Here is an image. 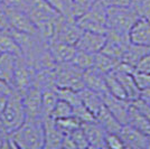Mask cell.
<instances>
[{
    "label": "cell",
    "mask_w": 150,
    "mask_h": 149,
    "mask_svg": "<svg viewBox=\"0 0 150 149\" xmlns=\"http://www.w3.org/2000/svg\"><path fill=\"white\" fill-rule=\"evenodd\" d=\"M83 72V70L75 66L71 62L58 63L54 66L55 87L80 91L84 87Z\"/></svg>",
    "instance_id": "cell-4"
},
{
    "label": "cell",
    "mask_w": 150,
    "mask_h": 149,
    "mask_svg": "<svg viewBox=\"0 0 150 149\" xmlns=\"http://www.w3.org/2000/svg\"><path fill=\"white\" fill-rule=\"evenodd\" d=\"M149 50H150V47H148V46L138 45V44H134V43H132V42H130V44L128 45V47L125 48V53H123V55H122L121 61L127 63V64H129V65H131L132 67L136 68L138 63L141 61V58H142Z\"/></svg>",
    "instance_id": "cell-22"
},
{
    "label": "cell",
    "mask_w": 150,
    "mask_h": 149,
    "mask_svg": "<svg viewBox=\"0 0 150 149\" xmlns=\"http://www.w3.org/2000/svg\"><path fill=\"white\" fill-rule=\"evenodd\" d=\"M43 124H44V148H62L64 133L57 127L56 121L50 117H47V118H43Z\"/></svg>",
    "instance_id": "cell-14"
},
{
    "label": "cell",
    "mask_w": 150,
    "mask_h": 149,
    "mask_svg": "<svg viewBox=\"0 0 150 149\" xmlns=\"http://www.w3.org/2000/svg\"><path fill=\"white\" fill-rule=\"evenodd\" d=\"M55 120V119H54ZM56 121L57 127L61 129L64 135H67V133H71L72 131H74L75 129L80 128L81 127V122L75 118L74 116H71V117H66V118L63 119H57L55 120Z\"/></svg>",
    "instance_id": "cell-32"
},
{
    "label": "cell",
    "mask_w": 150,
    "mask_h": 149,
    "mask_svg": "<svg viewBox=\"0 0 150 149\" xmlns=\"http://www.w3.org/2000/svg\"><path fill=\"white\" fill-rule=\"evenodd\" d=\"M125 124H129L133 127L134 129L139 130L144 135L150 137V121L144 117L141 112H139L132 104L129 110V116H128V121Z\"/></svg>",
    "instance_id": "cell-24"
},
{
    "label": "cell",
    "mask_w": 150,
    "mask_h": 149,
    "mask_svg": "<svg viewBox=\"0 0 150 149\" xmlns=\"http://www.w3.org/2000/svg\"><path fill=\"white\" fill-rule=\"evenodd\" d=\"M119 136L125 148L147 149L150 148V137L134 129L129 124H123L119 131Z\"/></svg>",
    "instance_id": "cell-9"
},
{
    "label": "cell",
    "mask_w": 150,
    "mask_h": 149,
    "mask_svg": "<svg viewBox=\"0 0 150 149\" xmlns=\"http://www.w3.org/2000/svg\"><path fill=\"white\" fill-rule=\"evenodd\" d=\"M35 72L36 71L30 63L27 62L23 56H18L16 58L11 87L19 93L24 94L34 84Z\"/></svg>",
    "instance_id": "cell-6"
},
{
    "label": "cell",
    "mask_w": 150,
    "mask_h": 149,
    "mask_svg": "<svg viewBox=\"0 0 150 149\" xmlns=\"http://www.w3.org/2000/svg\"><path fill=\"white\" fill-rule=\"evenodd\" d=\"M11 91H13V87H10V84H8L7 82L0 80V93L9 94Z\"/></svg>",
    "instance_id": "cell-43"
},
{
    "label": "cell",
    "mask_w": 150,
    "mask_h": 149,
    "mask_svg": "<svg viewBox=\"0 0 150 149\" xmlns=\"http://www.w3.org/2000/svg\"><path fill=\"white\" fill-rule=\"evenodd\" d=\"M56 92L58 95V99L66 101L72 106H75L82 103L79 91H75L72 89H65V87H56Z\"/></svg>",
    "instance_id": "cell-30"
},
{
    "label": "cell",
    "mask_w": 150,
    "mask_h": 149,
    "mask_svg": "<svg viewBox=\"0 0 150 149\" xmlns=\"http://www.w3.org/2000/svg\"><path fill=\"white\" fill-rule=\"evenodd\" d=\"M98 1L100 0H72V15L74 19L83 15Z\"/></svg>",
    "instance_id": "cell-33"
},
{
    "label": "cell",
    "mask_w": 150,
    "mask_h": 149,
    "mask_svg": "<svg viewBox=\"0 0 150 149\" xmlns=\"http://www.w3.org/2000/svg\"><path fill=\"white\" fill-rule=\"evenodd\" d=\"M102 99H103V104L115 118L118 119L120 123L122 126L127 123L129 110L131 106V101L115 98V96L111 95L109 92L102 94Z\"/></svg>",
    "instance_id": "cell-11"
},
{
    "label": "cell",
    "mask_w": 150,
    "mask_h": 149,
    "mask_svg": "<svg viewBox=\"0 0 150 149\" xmlns=\"http://www.w3.org/2000/svg\"><path fill=\"white\" fill-rule=\"evenodd\" d=\"M77 25L82 28V31H94L105 34L108 26H106V7L98 1L88 10L75 19Z\"/></svg>",
    "instance_id": "cell-5"
},
{
    "label": "cell",
    "mask_w": 150,
    "mask_h": 149,
    "mask_svg": "<svg viewBox=\"0 0 150 149\" xmlns=\"http://www.w3.org/2000/svg\"><path fill=\"white\" fill-rule=\"evenodd\" d=\"M106 40L105 34L94 33V31H83L77 42L75 43V47L79 50H84L88 53H99L102 50Z\"/></svg>",
    "instance_id": "cell-13"
},
{
    "label": "cell",
    "mask_w": 150,
    "mask_h": 149,
    "mask_svg": "<svg viewBox=\"0 0 150 149\" xmlns=\"http://www.w3.org/2000/svg\"><path fill=\"white\" fill-rule=\"evenodd\" d=\"M83 82L84 87H88L101 95L108 92L105 82V74L100 72L98 68L91 67L83 72Z\"/></svg>",
    "instance_id": "cell-17"
},
{
    "label": "cell",
    "mask_w": 150,
    "mask_h": 149,
    "mask_svg": "<svg viewBox=\"0 0 150 149\" xmlns=\"http://www.w3.org/2000/svg\"><path fill=\"white\" fill-rule=\"evenodd\" d=\"M48 50L55 63L58 64L71 62L76 52V47L74 45L63 43L59 40H52L48 43Z\"/></svg>",
    "instance_id": "cell-18"
},
{
    "label": "cell",
    "mask_w": 150,
    "mask_h": 149,
    "mask_svg": "<svg viewBox=\"0 0 150 149\" xmlns=\"http://www.w3.org/2000/svg\"><path fill=\"white\" fill-rule=\"evenodd\" d=\"M67 135L72 138V140L75 143V147L76 148H90L86 136H85L84 131L82 129V127L75 129L74 131H72L71 133H67Z\"/></svg>",
    "instance_id": "cell-35"
},
{
    "label": "cell",
    "mask_w": 150,
    "mask_h": 149,
    "mask_svg": "<svg viewBox=\"0 0 150 149\" xmlns=\"http://www.w3.org/2000/svg\"><path fill=\"white\" fill-rule=\"evenodd\" d=\"M95 121L109 133H119L122 124L118 121V119L113 116L103 104L100 111L95 114Z\"/></svg>",
    "instance_id": "cell-20"
},
{
    "label": "cell",
    "mask_w": 150,
    "mask_h": 149,
    "mask_svg": "<svg viewBox=\"0 0 150 149\" xmlns=\"http://www.w3.org/2000/svg\"><path fill=\"white\" fill-rule=\"evenodd\" d=\"M81 127L84 131V133H85V136H86L90 148H106V131L95 120L82 123Z\"/></svg>",
    "instance_id": "cell-15"
},
{
    "label": "cell",
    "mask_w": 150,
    "mask_h": 149,
    "mask_svg": "<svg viewBox=\"0 0 150 149\" xmlns=\"http://www.w3.org/2000/svg\"><path fill=\"white\" fill-rule=\"evenodd\" d=\"M132 7L139 17H150V0H133Z\"/></svg>",
    "instance_id": "cell-37"
},
{
    "label": "cell",
    "mask_w": 150,
    "mask_h": 149,
    "mask_svg": "<svg viewBox=\"0 0 150 149\" xmlns=\"http://www.w3.org/2000/svg\"><path fill=\"white\" fill-rule=\"evenodd\" d=\"M106 8H120V7H130L133 0H100Z\"/></svg>",
    "instance_id": "cell-39"
},
{
    "label": "cell",
    "mask_w": 150,
    "mask_h": 149,
    "mask_svg": "<svg viewBox=\"0 0 150 149\" xmlns=\"http://www.w3.org/2000/svg\"><path fill=\"white\" fill-rule=\"evenodd\" d=\"M18 56L11 54H0V80L7 82L8 84L13 83V71L16 65V58Z\"/></svg>",
    "instance_id": "cell-25"
},
{
    "label": "cell",
    "mask_w": 150,
    "mask_h": 149,
    "mask_svg": "<svg viewBox=\"0 0 150 149\" xmlns=\"http://www.w3.org/2000/svg\"><path fill=\"white\" fill-rule=\"evenodd\" d=\"M119 62L120 61H118V60H114L112 57L105 55L104 53L99 52V53H95V55H94L93 67L98 68L100 72L106 74V73L112 72L115 68V66L119 64Z\"/></svg>",
    "instance_id": "cell-27"
},
{
    "label": "cell",
    "mask_w": 150,
    "mask_h": 149,
    "mask_svg": "<svg viewBox=\"0 0 150 149\" xmlns=\"http://www.w3.org/2000/svg\"><path fill=\"white\" fill-rule=\"evenodd\" d=\"M133 77H134V81L137 83L138 87L140 89V91L150 89V73L134 71L133 72Z\"/></svg>",
    "instance_id": "cell-36"
},
{
    "label": "cell",
    "mask_w": 150,
    "mask_h": 149,
    "mask_svg": "<svg viewBox=\"0 0 150 149\" xmlns=\"http://www.w3.org/2000/svg\"><path fill=\"white\" fill-rule=\"evenodd\" d=\"M8 95H9V94H7V93H0V116H1V113L4 111L5 106H6Z\"/></svg>",
    "instance_id": "cell-45"
},
{
    "label": "cell",
    "mask_w": 150,
    "mask_h": 149,
    "mask_svg": "<svg viewBox=\"0 0 150 149\" xmlns=\"http://www.w3.org/2000/svg\"><path fill=\"white\" fill-rule=\"evenodd\" d=\"M82 28L77 25L73 18H66L61 16L56 20L55 25V36L53 40H59L63 43L74 45L82 34Z\"/></svg>",
    "instance_id": "cell-8"
},
{
    "label": "cell",
    "mask_w": 150,
    "mask_h": 149,
    "mask_svg": "<svg viewBox=\"0 0 150 149\" xmlns=\"http://www.w3.org/2000/svg\"><path fill=\"white\" fill-rule=\"evenodd\" d=\"M139 99L142 100L144 103H147L148 106H150V89L141 91V93H140V98H139Z\"/></svg>",
    "instance_id": "cell-44"
},
{
    "label": "cell",
    "mask_w": 150,
    "mask_h": 149,
    "mask_svg": "<svg viewBox=\"0 0 150 149\" xmlns=\"http://www.w3.org/2000/svg\"><path fill=\"white\" fill-rule=\"evenodd\" d=\"M105 147L106 148L121 149V148H125V145L122 143L119 133H109V132H106Z\"/></svg>",
    "instance_id": "cell-38"
},
{
    "label": "cell",
    "mask_w": 150,
    "mask_h": 149,
    "mask_svg": "<svg viewBox=\"0 0 150 149\" xmlns=\"http://www.w3.org/2000/svg\"><path fill=\"white\" fill-rule=\"evenodd\" d=\"M42 149L44 148V124L43 119L28 118L16 130L8 133L6 148Z\"/></svg>",
    "instance_id": "cell-1"
},
{
    "label": "cell",
    "mask_w": 150,
    "mask_h": 149,
    "mask_svg": "<svg viewBox=\"0 0 150 149\" xmlns=\"http://www.w3.org/2000/svg\"><path fill=\"white\" fill-rule=\"evenodd\" d=\"M105 82H106L108 92L111 94V95L115 96V98H119V99L128 100L127 94H125V90H123V87L121 85V83H120L118 77L113 74L112 72L105 74Z\"/></svg>",
    "instance_id": "cell-28"
},
{
    "label": "cell",
    "mask_w": 150,
    "mask_h": 149,
    "mask_svg": "<svg viewBox=\"0 0 150 149\" xmlns=\"http://www.w3.org/2000/svg\"><path fill=\"white\" fill-rule=\"evenodd\" d=\"M67 1H69V2H71V4H72V0H67Z\"/></svg>",
    "instance_id": "cell-46"
},
{
    "label": "cell",
    "mask_w": 150,
    "mask_h": 149,
    "mask_svg": "<svg viewBox=\"0 0 150 149\" xmlns=\"http://www.w3.org/2000/svg\"><path fill=\"white\" fill-rule=\"evenodd\" d=\"M58 101L56 87H50L42 90V116L43 118L50 117L52 111Z\"/></svg>",
    "instance_id": "cell-26"
},
{
    "label": "cell",
    "mask_w": 150,
    "mask_h": 149,
    "mask_svg": "<svg viewBox=\"0 0 150 149\" xmlns=\"http://www.w3.org/2000/svg\"><path fill=\"white\" fill-rule=\"evenodd\" d=\"M7 13H8L10 29L18 31V33L38 35L36 26L33 23L29 15L26 13L25 10H21V9H7Z\"/></svg>",
    "instance_id": "cell-10"
},
{
    "label": "cell",
    "mask_w": 150,
    "mask_h": 149,
    "mask_svg": "<svg viewBox=\"0 0 150 149\" xmlns=\"http://www.w3.org/2000/svg\"><path fill=\"white\" fill-rule=\"evenodd\" d=\"M71 116H73V106H71L69 103H67L66 101L58 99L56 106L54 108V110L52 111L50 118L57 120V119L71 117Z\"/></svg>",
    "instance_id": "cell-31"
},
{
    "label": "cell",
    "mask_w": 150,
    "mask_h": 149,
    "mask_svg": "<svg viewBox=\"0 0 150 149\" xmlns=\"http://www.w3.org/2000/svg\"><path fill=\"white\" fill-rule=\"evenodd\" d=\"M23 103L25 108L26 117L40 118L42 116V89L33 84L25 93L23 94Z\"/></svg>",
    "instance_id": "cell-12"
},
{
    "label": "cell",
    "mask_w": 150,
    "mask_h": 149,
    "mask_svg": "<svg viewBox=\"0 0 150 149\" xmlns=\"http://www.w3.org/2000/svg\"><path fill=\"white\" fill-rule=\"evenodd\" d=\"M139 18V15L132 6L106 8V31L129 35L132 26Z\"/></svg>",
    "instance_id": "cell-3"
},
{
    "label": "cell",
    "mask_w": 150,
    "mask_h": 149,
    "mask_svg": "<svg viewBox=\"0 0 150 149\" xmlns=\"http://www.w3.org/2000/svg\"><path fill=\"white\" fill-rule=\"evenodd\" d=\"M94 55L95 54L93 53H88L84 50H76L71 63L74 64L75 66H77L79 68L85 71V70L94 66Z\"/></svg>",
    "instance_id": "cell-29"
},
{
    "label": "cell",
    "mask_w": 150,
    "mask_h": 149,
    "mask_svg": "<svg viewBox=\"0 0 150 149\" xmlns=\"http://www.w3.org/2000/svg\"><path fill=\"white\" fill-rule=\"evenodd\" d=\"M26 13L29 15L36 27L48 21H54L62 16L46 0H27Z\"/></svg>",
    "instance_id": "cell-7"
},
{
    "label": "cell",
    "mask_w": 150,
    "mask_h": 149,
    "mask_svg": "<svg viewBox=\"0 0 150 149\" xmlns=\"http://www.w3.org/2000/svg\"><path fill=\"white\" fill-rule=\"evenodd\" d=\"M0 54L21 56V50L10 29L0 31Z\"/></svg>",
    "instance_id": "cell-23"
},
{
    "label": "cell",
    "mask_w": 150,
    "mask_h": 149,
    "mask_svg": "<svg viewBox=\"0 0 150 149\" xmlns=\"http://www.w3.org/2000/svg\"><path fill=\"white\" fill-rule=\"evenodd\" d=\"M134 71L150 73V50L141 58V61L138 63L136 68H134Z\"/></svg>",
    "instance_id": "cell-41"
},
{
    "label": "cell",
    "mask_w": 150,
    "mask_h": 149,
    "mask_svg": "<svg viewBox=\"0 0 150 149\" xmlns=\"http://www.w3.org/2000/svg\"><path fill=\"white\" fill-rule=\"evenodd\" d=\"M112 73L120 81L121 85L125 90L127 98L129 101H134L140 98V89L138 87L137 83L134 81L133 77V73H129V72H125V71H120V70H114Z\"/></svg>",
    "instance_id": "cell-19"
},
{
    "label": "cell",
    "mask_w": 150,
    "mask_h": 149,
    "mask_svg": "<svg viewBox=\"0 0 150 149\" xmlns=\"http://www.w3.org/2000/svg\"><path fill=\"white\" fill-rule=\"evenodd\" d=\"M131 102L138 111L141 112L144 117L150 121V106H148L147 103H144V101H142V100H140V99L131 101Z\"/></svg>",
    "instance_id": "cell-40"
},
{
    "label": "cell",
    "mask_w": 150,
    "mask_h": 149,
    "mask_svg": "<svg viewBox=\"0 0 150 149\" xmlns=\"http://www.w3.org/2000/svg\"><path fill=\"white\" fill-rule=\"evenodd\" d=\"M26 112L23 103V94L13 90L8 95L6 106L0 116V122L7 133L16 130L25 121Z\"/></svg>",
    "instance_id": "cell-2"
},
{
    "label": "cell",
    "mask_w": 150,
    "mask_h": 149,
    "mask_svg": "<svg viewBox=\"0 0 150 149\" xmlns=\"http://www.w3.org/2000/svg\"><path fill=\"white\" fill-rule=\"evenodd\" d=\"M6 29H10L8 13L6 7L0 2V31H6Z\"/></svg>",
    "instance_id": "cell-42"
},
{
    "label": "cell",
    "mask_w": 150,
    "mask_h": 149,
    "mask_svg": "<svg viewBox=\"0 0 150 149\" xmlns=\"http://www.w3.org/2000/svg\"><path fill=\"white\" fill-rule=\"evenodd\" d=\"M73 116L81 123H85V122H90V121L95 120V117H94L93 113L90 111V110H88L82 103L73 106Z\"/></svg>",
    "instance_id": "cell-34"
},
{
    "label": "cell",
    "mask_w": 150,
    "mask_h": 149,
    "mask_svg": "<svg viewBox=\"0 0 150 149\" xmlns=\"http://www.w3.org/2000/svg\"><path fill=\"white\" fill-rule=\"evenodd\" d=\"M132 43L150 47V17H140L129 33Z\"/></svg>",
    "instance_id": "cell-16"
},
{
    "label": "cell",
    "mask_w": 150,
    "mask_h": 149,
    "mask_svg": "<svg viewBox=\"0 0 150 149\" xmlns=\"http://www.w3.org/2000/svg\"><path fill=\"white\" fill-rule=\"evenodd\" d=\"M80 99L82 104L85 106L88 110L92 112L95 117V114L100 111V109L103 106V99L102 95L98 92H94L88 87H83L79 91Z\"/></svg>",
    "instance_id": "cell-21"
}]
</instances>
